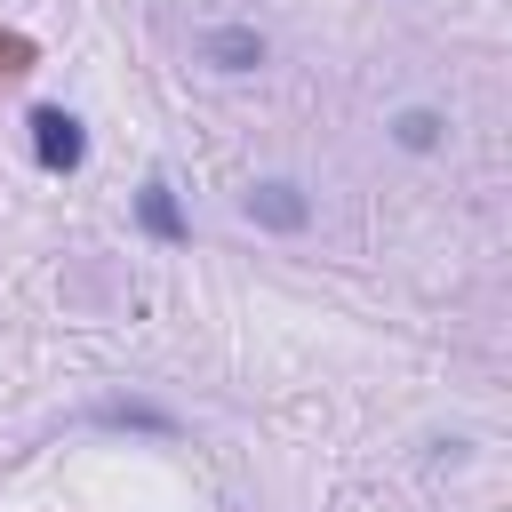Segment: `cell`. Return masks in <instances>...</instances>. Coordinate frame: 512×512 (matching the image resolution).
Instances as JSON below:
<instances>
[{"label":"cell","mask_w":512,"mask_h":512,"mask_svg":"<svg viewBox=\"0 0 512 512\" xmlns=\"http://www.w3.org/2000/svg\"><path fill=\"white\" fill-rule=\"evenodd\" d=\"M32 160H40L48 176H72V168L88 160V128H80L64 104H32Z\"/></svg>","instance_id":"1"},{"label":"cell","mask_w":512,"mask_h":512,"mask_svg":"<svg viewBox=\"0 0 512 512\" xmlns=\"http://www.w3.org/2000/svg\"><path fill=\"white\" fill-rule=\"evenodd\" d=\"M248 224H264V232H304V224H312V200H304V184H288V176H264V184H248Z\"/></svg>","instance_id":"2"},{"label":"cell","mask_w":512,"mask_h":512,"mask_svg":"<svg viewBox=\"0 0 512 512\" xmlns=\"http://www.w3.org/2000/svg\"><path fill=\"white\" fill-rule=\"evenodd\" d=\"M200 56L216 72H256L264 64V32L256 24H216V32H200Z\"/></svg>","instance_id":"3"},{"label":"cell","mask_w":512,"mask_h":512,"mask_svg":"<svg viewBox=\"0 0 512 512\" xmlns=\"http://www.w3.org/2000/svg\"><path fill=\"white\" fill-rule=\"evenodd\" d=\"M136 224H144L152 240H184V232H192L184 208H176V192H168V176H152V184L136 192Z\"/></svg>","instance_id":"4"},{"label":"cell","mask_w":512,"mask_h":512,"mask_svg":"<svg viewBox=\"0 0 512 512\" xmlns=\"http://www.w3.org/2000/svg\"><path fill=\"white\" fill-rule=\"evenodd\" d=\"M392 144H400V152H432V144H440V112H424V104H408V112L392 120Z\"/></svg>","instance_id":"5"}]
</instances>
